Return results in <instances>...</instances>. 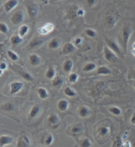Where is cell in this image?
Instances as JSON below:
<instances>
[{
    "mask_svg": "<svg viewBox=\"0 0 135 147\" xmlns=\"http://www.w3.org/2000/svg\"><path fill=\"white\" fill-rule=\"evenodd\" d=\"M110 133V128L109 126L101 125L97 128L96 131V137L99 144L101 143V141H103V143L107 139Z\"/></svg>",
    "mask_w": 135,
    "mask_h": 147,
    "instance_id": "obj_1",
    "label": "cell"
},
{
    "mask_svg": "<svg viewBox=\"0 0 135 147\" xmlns=\"http://www.w3.org/2000/svg\"><path fill=\"white\" fill-rule=\"evenodd\" d=\"M132 33V29L130 25H126L122 28L121 31L120 41L124 50L126 51L127 48L128 42H129L130 35Z\"/></svg>",
    "mask_w": 135,
    "mask_h": 147,
    "instance_id": "obj_2",
    "label": "cell"
},
{
    "mask_svg": "<svg viewBox=\"0 0 135 147\" xmlns=\"http://www.w3.org/2000/svg\"><path fill=\"white\" fill-rule=\"evenodd\" d=\"M26 7L30 19H35L38 13V7L37 4L34 1H28L26 4Z\"/></svg>",
    "mask_w": 135,
    "mask_h": 147,
    "instance_id": "obj_3",
    "label": "cell"
},
{
    "mask_svg": "<svg viewBox=\"0 0 135 147\" xmlns=\"http://www.w3.org/2000/svg\"><path fill=\"white\" fill-rule=\"evenodd\" d=\"M60 124V119L58 115L55 113H52L48 117V125L52 129H57Z\"/></svg>",
    "mask_w": 135,
    "mask_h": 147,
    "instance_id": "obj_4",
    "label": "cell"
},
{
    "mask_svg": "<svg viewBox=\"0 0 135 147\" xmlns=\"http://www.w3.org/2000/svg\"><path fill=\"white\" fill-rule=\"evenodd\" d=\"M30 140L29 137L25 134H21L19 136L17 142V147H30Z\"/></svg>",
    "mask_w": 135,
    "mask_h": 147,
    "instance_id": "obj_5",
    "label": "cell"
},
{
    "mask_svg": "<svg viewBox=\"0 0 135 147\" xmlns=\"http://www.w3.org/2000/svg\"><path fill=\"white\" fill-rule=\"evenodd\" d=\"M103 53H104L105 59L108 62H110V63H116V62L117 61V57H116L115 53L112 50H111L109 48L105 47L104 50H103Z\"/></svg>",
    "mask_w": 135,
    "mask_h": 147,
    "instance_id": "obj_6",
    "label": "cell"
},
{
    "mask_svg": "<svg viewBox=\"0 0 135 147\" xmlns=\"http://www.w3.org/2000/svg\"><path fill=\"white\" fill-rule=\"evenodd\" d=\"M42 108L39 104H35L31 108L29 113H28V119L32 120L34 119L38 116L41 112Z\"/></svg>",
    "mask_w": 135,
    "mask_h": 147,
    "instance_id": "obj_7",
    "label": "cell"
},
{
    "mask_svg": "<svg viewBox=\"0 0 135 147\" xmlns=\"http://www.w3.org/2000/svg\"><path fill=\"white\" fill-rule=\"evenodd\" d=\"M23 19L24 13L21 11H17L11 18V21L13 24H14V25H18V24H21L23 22Z\"/></svg>",
    "mask_w": 135,
    "mask_h": 147,
    "instance_id": "obj_8",
    "label": "cell"
},
{
    "mask_svg": "<svg viewBox=\"0 0 135 147\" xmlns=\"http://www.w3.org/2000/svg\"><path fill=\"white\" fill-rule=\"evenodd\" d=\"M24 84L20 81L13 82L10 85V93L11 94H15L19 92L23 87Z\"/></svg>",
    "mask_w": 135,
    "mask_h": 147,
    "instance_id": "obj_9",
    "label": "cell"
},
{
    "mask_svg": "<svg viewBox=\"0 0 135 147\" xmlns=\"http://www.w3.org/2000/svg\"><path fill=\"white\" fill-rule=\"evenodd\" d=\"M14 142V138L10 135H2L0 137V144L1 147L12 144Z\"/></svg>",
    "mask_w": 135,
    "mask_h": 147,
    "instance_id": "obj_10",
    "label": "cell"
},
{
    "mask_svg": "<svg viewBox=\"0 0 135 147\" xmlns=\"http://www.w3.org/2000/svg\"><path fill=\"white\" fill-rule=\"evenodd\" d=\"M105 41L108 46L111 48V50H112L114 53H116L117 54H120L121 49L118 46V44H117L116 42L114 40L106 38Z\"/></svg>",
    "mask_w": 135,
    "mask_h": 147,
    "instance_id": "obj_11",
    "label": "cell"
},
{
    "mask_svg": "<svg viewBox=\"0 0 135 147\" xmlns=\"http://www.w3.org/2000/svg\"><path fill=\"white\" fill-rule=\"evenodd\" d=\"M18 3L19 1L17 0H8V1H7L4 4V9H5V12L9 13L15 7L17 6Z\"/></svg>",
    "mask_w": 135,
    "mask_h": 147,
    "instance_id": "obj_12",
    "label": "cell"
},
{
    "mask_svg": "<svg viewBox=\"0 0 135 147\" xmlns=\"http://www.w3.org/2000/svg\"><path fill=\"white\" fill-rule=\"evenodd\" d=\"M54 24L52 23H47L42 26V27L38 29V32L40 34L42 35H46L48 34V33L52 32L54 30Z\"/></svg>",
    "mask_w": 135,
    "mask_h": 147,
    "instance_id": "obj_13",
    "label": "cell"
},
{
    "mask_svg": "<svg viewBox=\"0 0 135 147\" xmlns=\"http://www.w3.org/2000/svg\"><path fill=\"white\" fill-rule=\"evenodd\" d=\"M69 106V103L67 100L65 99H61L57 102V107L58 110L61 112H65L67 111Z\"/></svg>",
    "mask_w": 135,
    "mask_h": 147,
    "instance_id": "obj_14",
    "label": "cell"
},
{
    "mask_svg": "<svg viewBox=\"0 0 135 147\" xmlns=\"http://www.w3.org/2000/svg\"><path fill=\"white\" fill-rule=\"evenodd\" d=\"M90 113V109L87 106H82L78 110V114L80 117L85 118L88 117Z\"/></svg>",
    "mask_w": 135,
    "mask_h": 147,
    "instance_id": "obj_15",
    "label": "cell"
},
{
    "mask_svg": "<svg viewBox=\"0 0 135 147\" xmlns=\"http://www.w3.org/2000/svg\"><path fill=\"white\" fill-rule=\"evenodd\" d=\"M29 62L32 66H38L41 63V58L37 54H32L29 56Z\"/></svg>",
    "mask_w": 135,
    "mask_h": 147,
    "instance_id": "obj_16",
    "label": "cell"
},
{
    "mask_svg": "<svg viewBox=\"0 0 135 147\" xmlns=\"http://www.w3.org/2000/svg\"><path fill=\"white\" fill-rule=\"evenodd\" d=\"M54 136L52 134H46L41 140V143L44 145L50 146L54 142Z\"/></svg>",
    "mask_w": 135,
    "mask_h": 147,
    "instance_id": "obj_17",
    "label": "cell"
},
{
    "mask_svg": "<svg viewBox=\"0 0 135 147\" xmlns=\"http://www.w3.org/2000/svg\"><path fill=\"white\" fill-rule=\"evenodd\" d=\"M75 46L72 43H71V42H67V43H66L63 46V50H62L64 54H69V53H73L75 52Z\"/></svg>",
    "mask_w": 135,
    "mask_h": 147,
    "instance_id": "obj_18",
    "label": "cell"
},
{
    "mask_svg": "<svg viewBox=\"0 0 135 147\" xmlns=\"http://www.w3.org/2000/svg\"><path fill=\"white\" fill-rule=\"evenodd\" d=\"M64 83V80L63 78L60 76H57L55 77L54 79H53L52 81V85L55 88H60L62 86Z\"/></svg>",
    "mask_w": 135,
    "mask_h": 147,
    "instance_id": "obj_19",
    "label": "cell"
},
{
    "mask_svg": "<svg viewBox=\"0 0 135 147\" xmlns=\"http://www.w3.org/2000/svg\"><path fill=\"white\" fill-rule=\"evenodd\" d=\"M59 46H60V41L57 38H54L51 40L48 44V47L52 50H55V49L58 48Z\"/></svg>",
    "mask_w": 135,
    "mask_h": 147,
    "instance_id": "obj_20",
    "label": "cell"
},
{
    "mask_svg": "<svg viewBox=\"0 0 135 147\" xmlns=\"http://www.w3.org/2000/svg\"><path fill=\"white\" fill-rule=\"evenodd\" d=\"M73 63L71 59H67L63 64V69L65 73H69L71 71Z\"/></svg>",
    "mask_w": 135,
    "mask_h": 147,
    "instance_id": "obj_21",
    "label": "cell"
},
{
    "mask_svg": "<svg viewBox=\"0 0 135 147\" xmlns=\"http://www.w3.org/2000/svg\"><path fill=\"white\" fill-rule=\"evenodd\" d=\"M38 94L40 98L42 100L47 99L48 96H49L48 92L47 90L44 88H39L38 89Z\"/></svg>",
    "mask_w": 135,
    "mask_h": 147,
    "instance_id": "obj_22",
    "label": "cell"
},
{
    "mask_svg": "<svg viewBox=\"0 0 135 147\" xmlns=\"http://www.w3.org/2000/svg\"><path fill=\"white\" fill-rule=\"evenodd\" d=\"M96 72L98 75H109L111 73V71L107 67L101 66L98 68Z\"/></svg>",
    "mask_w": 135,
    "mask_h": 147,
    "instance_id": "obj_23",
    "label": "cell"
},
{
    "mask_svg": "<svg viewBox=\"0 0 135 147\" xmlns=\"http://www.w3.org/2000/svg\"><path fill=\"white\" fill-rule=\"evenodd\" d=\"M44 42V40L42 38H34V40H32L31 41V42L30 43V47L31 48L38 47V46H40L42 44H43Z\"/></svg>",
    "mask_w": 135,
    "mask_h": 147,
    "instance_id": "obj_24",
    "label": "cell"
},
{
    "mask_svg": "<svg viewBox=\"0 0 135 147\" xmlns=\"http://www.w3.org/2000/svg\"><path fill=\"white\" fill-rule=\"evenodd\" d=\"M1 109L3 110L7 111V112H12V111L15 110V106L11 102H7L1 106Z\"/></svg>",
    "mask_w": 135,
    "mask_h": 147,
    "instance_id": "obj_25",
    "label": "cell"
},
{
    "mask_svg": "<svg viewBox=\"0 0 135 147\" xmlns=\"http://www.w3.org/2000/svg\"><path fill=\"white\" fill-rule=\"evenodd\" d=\"M83 129V126L82 123H77L74 125L71 128V132L73 134H77V133H81Z\"/></svg>",
    "mask_w": 135,
    "mask_h": 147,
    "instance_id": "obj_26",
    "label": "cell"
},
{
    "mask_svg": "<svg viewBox=\"0 0 135 147\" xmlns=\"http://www.w3.org/2000/svg\"><path fill=\"white\" fill-rule=\"evenodd\" d=\"M79 146L80 147H91L92 142L88 138H84L81 139L79 142Z\"/></svg>",
    "mask_w": 135,
    "mask_h": 147,
    "instance_id": "obj_27",
    "label": "cell"
},
{
    "mask_svg": "<svg viewBox=\"0 0 135 147\" xmlns=\"http://www.w3.org/2000/svg\"><path fill=\"white\" fill-rule=\"evenodd\" d=\"M22 42H23V38L19 35H13L11 38V42L13 45H19Z\"/></svg>",
    "mask_w": 135,
    "mask_h": 147,
    "instance_id": "obj_28",
    "label": "cell"
},
{
    "mask_svg": "<svg viewBox=\"0 0 135 147\" xmlns=\"http://www.w3.org/2000/svg\"><path fill=\"white\" fill-rule=\"evenodd\" d=\"M55 71L54 68L53 67H49L48 69L47 70L46 73V77L48 78V79H54L55 78Z\"/></svg>",
    "mask_w": 135,
    "mask_h": 147,
    "instance_id": "obj_29",
    "label": "cell"
},
{
    "mask_svg": "<svg viewBox=\"0 0 135 147\" xmlns=\"http://www.w3.org/2000/svg\"><path fill=\"white\" fill-rule=\"evenodd\" d=\"M96 68V65L94 63H88L83 67V71L85 72H90Z\"/></svg>",
    "mask_w": 135,
    "mask_h": 147,
    "instance_id": "obj_30",
    "label": "cell"
},
{
    "mask_svg": "<svg viewBox=\"0 0 135 147\" xmlns=\"http://www.w3.org/2000/svg\"><path fill=\"white\" fill-rule=\"evenodd\" d=\"M64 94L67 96L71 97V98L76 96L77 95L76 92L70 87L65 88V89H64Z\"/></svg>",
    "mask_w": 135,
    "mask_h": 147,
    "instance_id": "obj_31",
    "label": "cell"
},
{
    "mask_svg": "<svg viewBox=\"0 0 135 147\" xmlns=\"http://www.w3.org/2000/svg\"><path fill=\"white\" fill-rule=\"evenodd\" d=\"M28 30H29V27H28V26L26 25V24H23V25H22L21 27L19 28V36L21 37L25 36L28 33Z\"/></svg>",
    "mask_w": 135,
    "mask_h": 147,
    "instance_id": "obj_32",
    "label": "cell"
},
{
    "mask_svg": "<svg viewBox=\"0 0 135 147\" xmlns=\"http://www.w3.org/2000/svg\"><path fill=\"white\" fill-rule=\"evenodd\" d=\"M109 111L111 113H112L113 115H117V116H118V115H120L121 114V109L118 108V107L117 106H112L111 107V108H109Z\"/></svg>",
    "mask_w": 135,
    "mask_h": 147,
    "instance_id": "obj_33",
    "label": "cell"
},
{
    "mask_svg": "<svg viewBox=\"0 0 135 147\" xmlns=\"http://www.w3.org/2000/svg\"><path fill=\"white\" fill-rule=\"evenodd\" d=\"M19 74L23 77L24 79L26 81H33V77L29 73L25 72V71H21V72H19Z\"/></svg>",
    "mask_w": 135,
    "mask_h": 147,
    "instance_id": "obj_34",
    "label": "cell"
},
{
    "mask_svg": "<svg viewBox=\"0 0 135 147\" xmlns=\"http://www.w3.org/2000/svg\"><path fill=\"white\" fill-rule=\"evenodd\" d=\"M7 55L9 57L10 59H11L13 61H16L19 59V56L16 53H15L13 51L9 50L7 51Z\"/></svg>",
    "mask_w": 135,
    "mask_h": 147,
    "instance_id": "obj_35",
    "label": "cell"
},
{
    "mask_svg": "<svg viewBox=\"0 0 135 147\" xmlns=\"http://www.w3.org/2000/svg\"><path fill=\"white\" fill-rule=\"evenodd\" d=\"M106 23H107V25L109 26L110 27H113L116 24V20H115L114 17L112 16H108L105 19Z\"/></svg>",
    "mask_w": 135,
    "mask_h": 147,
    "instance_id": "obj_36",
    "label": "cell"
},
{
    "mask_svg": "<svg viewBox=\"0 0 135 147\" xmlns=\"http://www.w3.org/2000/svg\"><path fill=\"white\" fill-rule=\"evenodd\" d=\"M78 75L76 73H73L71 74H70L69 76V81L70 82H72V83H74V82H76L77 79H78Z\"/></svg>",
    "mask_w": 135,
    "mask_h": 147,
    "instance_id": "obj_37",
    "label": "cell"
},
{
    "mask_svg": "<svg viewBox=\"0 0 135 147\" xmlns=\"http://www.w3.org/2000/svg\"><path fill=\"white\" fill-rule=\"evenodd\" d=\"M123 142L121 141V139L119 137H117L114 142L112 147H122Z\"/></svg>",
    "mask_w": 135,
    "mask_h": 147,
    "instance_id": "obj_38",
    "label": "cell"
},
{
    "mask_svg": "<svg viewBox=\"0 0 135 147\" xmlns=\"http://www.w3.org/2000/svg\"><path fill=\"white\" fill-rule=\"evenodd\" d=\"M0 30L2 33H4V34H6V33L8 32L9 28L6 25L5 23H0Z\"/></svg>",
    "mask_w": 135,
    "mask_h": 147,
    "instance_id": "obj_39",
    "label": "cell"
},
{
    "mask_svg": "<svg viewBox=\"0 0 135 147\" xmlns=\"http://www.w3.org/2000/svg\"><path fill=\"white\" fill-rule=\"evenodd\" d=\"M85 34L90 38H94L96 36V32L92 29H86L85 30Z\"/></svg>",
    "mask_w": 135,
    "mask_h": 147,
    "instance_id": "obj_40",
    "label": "cell"
},
{
    "mask_svg": "<svg viewBox=\"0 0 135 147\" xmlns=\"http://www.w3.org/2000/svg\"><path fill=\"white\" fill-rule=\"evenodd\" d=\"M7 67V65L5 62H1V64H0V70L3 71L4 70H5Z\"/></svg>",
    "mask_w": 135,
    "mask_h": 147,
    "instance_id": "obj_41",
    "label": "cell"
},
{
    "mask_svg": "<svg viewBox=\"0 0 135 147\" xmlns=\"http://www.w3.org/2000/svg\"><path fill=\"white\" fill-rule=\"evenodd\" d=\"M129 79H135V68L134 69H132L131 72L130 73V74L129 75Z\"/></svg>",
    "mask_w": 135,
    "mask_h": 147,
    "instance_id": "obj_42",
    "label": "cell"
},
{
    "mask_svg": "<svg viewBox=\"0 0 135 147\" xmlns=\"http://www.w3.org/2000/svg\"><path fill=\"white\" fill-rule=\"evenodd\" d=\"M96 2L97 1H94V0H87V1H86V3H87L89 6L95 5V3H96Z\"/></svg>",
    "mask_w": 135,
    "mask_h": 147,
    "instance_id": "obj_43",
    "label": "cell"
},
{
    "mask_svg": "<svg viewBox=\"0 0 135 147\" xmlns=\"http://www.w3.org/2000/svg\"><path fill=\"white\" fill-rule=\"evenodd\" d=\"M131 142L130 141H125L123 142V145L122 147H131Z\"/></svg>",
    "mask_w": 135,
    "mask_h": 147,
    "instance_id": "obj_44",
    "label": "cell"
},
{
    "mask_svg": "<svg viewBox=\"0 0 135 147\" xmlns=\"http://www.w3.org/2000/svg\"><path fill=\"white\" fill-rule=\"evenodd\" d=\"M82 38H77L75 40V44L76 46H79L82 43Z\"/></svg>",
    "mask_w": 135,
    "mask_h": 147,
    "instance_id": "obj_45",
    "label": "cell"
},
{
    "mask_svg": "<svg viewBox=\"0 0 135 147\" xmlns=\"http://www.w3.org/2000/svg\"><path fill=\"white\" fill-rule=\"evenodd\" d=\"M85 11H84L83 9H80L78 11H77V15H79V16H83L84 15H85Z\"/></svg>",
    "mask_w": 135,
    "mask_h": 147,
    "instance_id": "obj_46",
    "label": "cell"
},
{
    "mask_svg": "<svg viewBox=\"0 0 135 147\" xmlns=\"http://www.w3.org/2000/svg\"><path fill=\"white\" fill-rule=\"evenodd\" d=\"M130 121H131V123L132 124L135 125V113H133V115H132L131 119H130Z\"/></svg>",
    "mask_w": 135,
    "mask_h": 147,
    "instance_id": "obj_47",
    "label": "cell"
},
{
    "mask_svg": "<svg viewBox=\"0 0 135 147\" xmlns=\"http://www.w3.org/2000/svg\"><path fill=\"white\" fill-rule=\"evenodd\" d=\"M127 137V132H125V134L123 135V139H125V138Z\"/></svg>",
    "mask_w": 135,
    "mask_h": 147,
    "instance_id": "obj_48",
    "label": "cell"
},
{
    "mask_svg": "<svg viewBox=\"0 0 135 147\" xmlns=\"http://www.w3.org/2000/svg\"><path fill=\"white\" fill-rule=\"evenodd\" d=\"M132 53H133L134 56H135V50H132Z\"/></svg>",
    "mask_w": 135,
    "mask_h": 147,
    "instance_id": "obj_49",
    "label": "cell"
},
{
    "mask_svg": "<svg viewBox=\"0 0 135 147\" xmlns=\"http://www.w3.org/2000/svg\"><path fill=\"white\" fill-rule=\"evenodd\" d=\"M133 48H134V50H135V41L134 42V43H133Z\"/></svg>",
    "mask_w": 135,
    "mask_h": 147,
    "instance_id": "obj_50",
    "label": "cell"
},
{
    "mask_svg": "<svg viewBox=\"0 0 135 147\" xmlns=\"http://www.w3.org/2000/svg\"><path fill=\"white\" fill-rule=\"evenodd\" d=\"M134 89H135V81H134Z\"/></svg>",
    "mask_w": 135,
    "mask_h": 147,
    "instance_id": "obj_51",
    "label": "cell"
}]
</instances>
